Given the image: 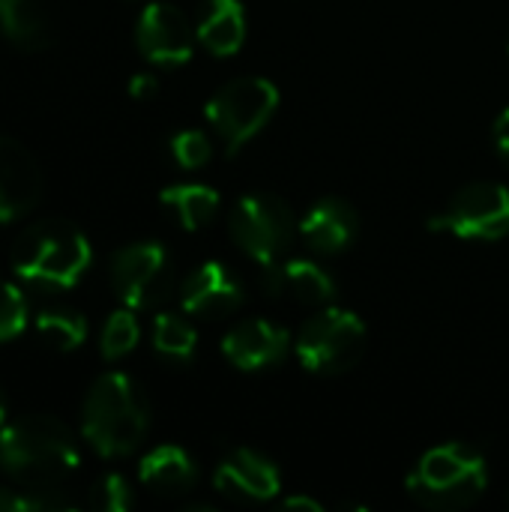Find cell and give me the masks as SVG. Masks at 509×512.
<instances>
[{"mask_svg":"<svg viewBox=\"0 0 509 512\" xmlns=\"http://www.w3.org/2000/svg\"><path fill=\"white\" fill-rule=\"evenodd\" d=\"M81 465L69 426L54 417H21L0 429V468L24 486L54 489Z\"/></svg>","mask_w":509,"mask_h":512,"instance_id":"obj_1","label":"cell"},{"mask_svg":"<svg viewBox=\"0 0 509 512\" xmlns=\"http://www.w3.org/2000/svg\"><path fill=\"white\" fill-rule=\"evenodd\" d=\"M147 429L150 405L144 390L129 375L108 372L93 381L81 408V432L99 456H129L144 441Z\"/></svg>","mask_w":509,"mask_h":512,"instance_id":"obj_2","label":"cell"},{"mask_svg":"<svg viewBox=\"0 0 509 512\" xmlns=\"http://www.w3.org/2000/svg\"><path fill=\"white\" fill-rule=\"evenodd\" d=\"M489 486V465L471 444L432 447L408 474V495L429 510L474 507Z\"/></svg>","mask_w":509,"mask_h":512,"instance_id":"obj_3","label":"cell"},{"mask_svg":"<svg viewBox=\"0 0 509 512\" xmlns=\"http://www.w3.org/2000/svg\"><path fill=\"white\" fill-rule=\"evenodd\" d=\"M12 267L24 282L72 288L90 267V243L72 222L42 219L15 240Z\"/></svg>","mask_w":509,"mask_h":512,"instance_id":"obj_4","label":"cell"},{"mask_svg":"<svg viewBox=\"0 0 509 512\" xmlns=\"http://www.w3.org/2000/svg\"><path fill=\"white\" fill-rule=\"evenodd\" d=\"M276 108H279V87L267 78L249 75L219 87L210 96L204 114L216 138L222 141L225 153L237 156L273 120Z\"/></svg>","mask_w":509,"mask_h":512,"instance_id":"obj_5","label":"cell"},{"mask_svg":"<svg viewBox=\"0 0 509 512\" xmlns=\"http://www.w3.org/2000/svg\"><path fill=\"white\" fill-rule=\"evenodd\" d=\"M363 348L366 324L351 309L339 306H324L300 327L294 339V354L300 366L312 375L348 372L363 357Z\"/></svg>","mask_w":509,"mask_h":512,"instance_id":"obj_6","label":"cell"},{"mask_svg":"<svg viewBox=\"0 0 509 512\" xmlns=\"http://www.w3.org/2000/svg\"><path fill=\"white\" fill-rule=\"evenodd\" d=\"M234 243L258 264H279L294 240V213L279 195L252 192L243 195L228 219Z\"/></svg>","mask_w":509,"mask_h":512,"instance_id":"obj_7","label":"cell"},{"mask_svg":"<svg viewBox=\"0 0 509 512\" xmlns=\"http://www.w3.org/2000/svg\"><path fill=\"white\" fill-rule=\"evenodd\" d=\"M429 228L459 240H501L509 234V189L489 180L468 183L429 219Z\"/></svg>","mask_w":509,"mask_h":512,"instance_id":"obj_8","label":"cell"},{"mask_svg":"<svg viewBox=\"0 0 509 512\" xmlns=\"http://www.w3.org/2000/svg\"><path fill=\"white\" fill-rule=\"evenodd\" d=\"M111 288L129 309H156L174 288V264L162 243L123 246L111 258Z\"/></svg>","mask_w":509,"mask_h":512,"instance_id":"obj_9","label":"cell"},{"mask_svg":"<svg viewBox=\"0 0 509 512\" xmlns=\"http://www.w3.org/2000/svg\"><path fill=\"white\" fill-rule=\"evenodd\" d=\"M195 36L189 18L171 3L144 6L135 27L138 51L156 66H183L195 51Z\"/></svg>","mask_w":509,"mask_h":512,"instance_id":"obj_10","label":"cell"},{"mask_svg":"<svg viewBox=\"0 0 509 512\" xmlns=\"http://www.w3.org/2000/svg\"><path fill=\"white\" fill-rule=\"evenodd\" d=\"M213 486L222 498L237 504H261L282 492L279 468L255 450H231L213 474Z\"/></svg>","mask_w":509,"mask_h":512,"instance_id":"obj_11","label":"cell"},{"mask_svg":"<svg viewBox=\"0 0 509 512\" xmlns=\"http://www.w3.org/2000/svg\"><path fill=\"white\" fill-rule=\"evenodd\" d=\"M42 195V171L33 153L15 138L0 135V222L21 219Z\"/></svg>","mask_w":509,"mask_h":512,"instance_id":"obj_12","label":"cell"},{"mask_svg":"<svg viewBox=\"0 0 509 512\" xmlns=\"http://www.w3.org/2000/svg\"><path fill=\"white\" fill-rule=\"evenodd\" d=\"M291 336L285 327L264 321V318H252L243 324H234L225 339H222V354L231 366L243 369V372H261L276 366L285 354H288Z\"/></svg>","mask_w":509,"mask_h":512,"instance_id":"obj_13","label":"cell"},{"mask_svg":"<svg viewBox=\"0 0 509 512\" xmlns=\"http://www.w3.org/2000/svg\"><path fill=\"white\" fill-rule=\"evenodd\" d=\"M180 303L195 318H222L240 309L243 285L225 264L204 261L186 276L180 288Z\"/></svg>","mask_w":509,"mask_h":512,"instance_id":"obj_14","label":"cell"},{"mask_svg":"<svg viewBox=\"0 0 509 512\" xmlns=\"http://www.w3.org/2000/svg\"><path fill=\"white\" fill-rule=\"evenodd\" d=\"M357 228V213L342 198H321L315 207H309V213L300 222L303 240L321 255L345 252L357 240Z\"/></svg>","mask_w":509,"mask_h":512,"instance_id":"obj_15","label":"cell"},{"mask_svg":"<svg viewBox=\"0 0 509 512\" xmlns=\"http://www.w3.org/2000/svg\"><path fill=\"white\" fill-rule=\"evenodd\" d=\"M198 42L216 54L231 57L246 42V9L240 0H204L198 15Z\"/></svg>","mask_w":509,"mask_h":512,"instance_id":"obj_16","label":"cell"},{"mask_svg":"<svg viewBox=\"0 0 509 512\" xmlns=\"http://www.w3.org/2000/svg\"><path fill=\"white\" fill-rule=\"evenodd\" d=\"M138 477L141 483L156 492V495H165V498H177V495H186L195 480H198V468L192 462V456L177 447V444H162V447H153L144 459H141V468H138Z\"/></svg>","mask_w":509,"mask_h":512,"instance_id":"obj_17","label":"cell"},{"mask_svg":"<svg viewBox=\"0 0 509 512\" xmlns=\"http://www.w3.org/2000/svg\"><path fill=\"white\" fill-rule=\"evenodd\" d=\"M159 201L180 222V228L201 231L216 219L222 198L213 186H204V183H174L159 192Z\"/></svg>","mask_w":509,"mask_h":512,"instance_id":"obj_18","label":"cell"},{"mask_svg":"<svg viewBox=\"0 0 509 512\" xmlns=\"http://www.w3.org/2000/svg\"><path fill=\"white\" fill-rule=\"evenodd\" d=\"M0 30L9 42L27 51L51 45V21L39 0H0Z\"/></svg>","mask_w":509,"mask_h":512,"instance_id":"obj_19","label":"cell"},{"mask_svg":"<svg viewBox=\"0 0 509 512\" xmlns=\"http://www.w3.org/2000/svg\"><path fill=\"white\" fill-rule=\"evenodd\" d=\"M288 291L300 303L330 306L336 297V282L321 264L309 258H291V261H282V294Z\"/></svg>","mask_w":509,"mask_h":512,"instance_id":"obj_20","label":"cell"},{"mask_svg":"<svg viewBox=\"0 0 509 512\" xmlns=\"http://www.w3.org/2000/svg\"><path fill=\"white\" fill-rule=\"evenodd\" d=\"M33 327H36V336L57 351H75L87 339L84 315H78L75 309H66V306L39 309L33 318Z\"/></svg>","mask_w":509,"mask_h":512,"instance_id":"obj_21","label":"cell"},{"mask_svg":"<svg viewBox=\"0 0 509 512\" xmlns=\"http://www.w3.org/2000/svg\"><path fill=\"white\" fill-rule=\"evenodd\" d=\"M153 348L168 363H189L198 351V333L183 315L162 312L153 321Z\"/></svg>","mask_w":509,"mask_h":512,"instance_id":"obj_22","label":"cell"},{"mask_svg":"<svg viewBox=\"0 0 509 512\" xmlns=\"http://www.w3.org/2000/svg\"><path fill=\"white\" fill-rule=\"evenodd\" d=\"M141 339V327L135 321V309H117L108 315L105 327H102V339H99V351L105 360H123L126 354L135 351Z\"/></svg>","mask_w":509,"mask_h":512,"instance_id":"obj_23","label":"cell"},{"mask_svg":"<svg viewBox=\"0 0 509 512\" xmlns=\"http://www.w3.org/2000/svg\"><path fill=\"white\" fill-rule=\"evenodd\" d=\"M168 150H171V159L186 171L204 168L213 156V144L201 129H180L177 135H171Z\"/></svg>","mask_w":509,"mask_h":512,"instance_id":"obj_24","label":"cell"},{"mask_svg":"<svg viewBox=\"0 0 509 512\" xmlns=\"http://www.w3.org/2000/svg\"><path fill=\"white\" fill-rule=\"evenodd\" d=\"M27 324V300L24 294L12 285L0 279V342L15 339Z\"/></svg>","mask_w":509,"mask_h":512,"instance_id":"obj_25","label":"cell"},{"mask_svg":"<svg viewBox=\"0 0 509 512\" xmlns=\"http://www.w3.org/2000/svg\"><path fill=\"white\" fill-rule=\"evenodd\" d=\"M90 504H93V510L99 512H126L132 510L135 498H132L129 483H126L120 474H105V477L93 486Z\"/></svg>","mask_w":509,"mask_h":512,"instance_id":"obj_26","label":"cell"},{"mask_svg":"<svg viewBox=\"0 0 509 512\" xmlns=\"http://www.w3.org/2000/svg\"><path fill=\"white\" fill-rule=\"evenodd\" d=\"M42 510H75L63 498H48V495H21L12 489H0V512H42Z\"/></svg>","mask_w":509,"mask_h":512,"instance_id":"obj_27","label":"cell"},{"mask_svg":"<svg viewBox=\"0 0 509 512\" xmlns=\"http://www.w3.org/2000/svg\"><path fill=\"white\" fill-rule=\"evenodd\" d=\"M156 93H159V81L147 72H141L129 81V96H135V99H153Z\"/></svg>","mask_w":509,"mask_h":512,"instance_id":"obj_28","label":"cell"},{"mask_svg":"<svg viewBox=\"0 0 509 512\" xmlns=\"http://www.w3.org/2000/svg\"><path fill=\"white\" fill-rule=\"evenodd\" d=\"M492 135H495V147H498V156L504 159L509 165V108L507 111H501L498 114V120H495V129H492Z\"/></svg>","mask_w":509,"mask_h":512,"instance_id":"obj_29","label":"cell"},{"mask_svg":"<svg viewBox=\"0 0 509 512\" xmlns=\"http://www.w3.org/2000/svg\"><path fill=\"white\" fill-rule=\"evenodd\" d=\"M282 507L291 512H321L324 510V504L321 501H315V498H309V495H291V498H285L282 501Z\"/></svg>","mask_w":509,"mask_h":512,"instance_id":"obj_30","label":"cell"},{"mask_svg":"<svg viewBox=\"0 0 509 512\" xmlns=\"http://www.w3.org/2000/svg\"><path fill=\"white\" fill-rule=\"evenodd\" d=\"M6 423V396L0 393V426Z\"/></svg>","mask_w":509,"mask_h":512,"instance_id":"obj_31","label":"cell"}]
</instances>
